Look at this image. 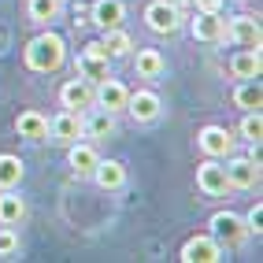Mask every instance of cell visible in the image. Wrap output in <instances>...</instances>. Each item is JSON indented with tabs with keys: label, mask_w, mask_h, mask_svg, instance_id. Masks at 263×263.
<instances>
[{
	"label": "cell",
	"mask_w": 263,
	"mask_h": 263,
	"mask_svg": "<svg viewBox=\"0 0 263 263\" xmlns=\"http://www.w3.org/2000/svg\"><path fill=\"white\" fill-rule=\"evenodd\" d=\"M122 19H126V4H122V0H93L89 23H93L100 33L111 30V26H122Z\"/></svg>",
	"instance_id": "obj_17"
},
{
	"label": "cell",
	"mask_w": 263,
	"mask_h": 263,
	"mask_svg": "<svg viewBox=\"0 0 263 263\" xmlns=\"http://www.w3.org/2000/svg\"><path fill=\"white\" fill-rule=\"evenodd\" d=\"M15 134H19L23 141L41 145V141H48V119H45L41 111L26 108V111H19V115H15Z\"/></svg>",
	"instance_id": "obj_16"
},
{
	"label": "cell",
	"mask_w": 263,
	"mask_h": 263,
	"mask_svg": "<svg viewBox=\"0 0 263 263\" xmlns=\"http://www.w3.org/2000/svg\"><path fill=\"white\" fill-rule=\"evenodd\" d=\"M197 148H200L204 156H212V160H226V156L237 148V137H234V130L208 122V126L197 134Z\"/></svg>",
	"instance_id": "obj_6"
},
{
	"label": "cell",
	"mask_w": 263,
	"mask_h": 263,
	"mask_svg": "<svg viewBox=\"0 0 263 263\" xmlns=\"http://www.w3.org/2000/svg\"><path fill=\"white\" fill-rule=\"evenodd\" d=\"M26 219V200L15 189H0V226H19Z\"/></svg>",
	"instance_id": "obj_23"
},
{
	"label": "cell",
	"mask_w": 263,
	"mask_h": 263,
	"mask_svg": "<svg viewBox=\"0 0 263 263\" xmlns=\"http://www.w3.org/2000/svg\"><path fill=\"white\" fill-rule=\"evenodd\" d=\"M89 178L104 193H119L122 185H126V163H119V160H97V167H93Z\"/></svg>",
	"instance_id": "obj_18"
},
{
	"label": "cell",
	"mask_w": 263,
	"mask_h": 263,
	"mask_svg": "<svg viewBox=\"0 0 263 263\" xmlns=\"http://www.w3.org/2000/svg\"><path fill=\"white\" fill-rule=\"evenodd\" d=\"M0 41H4V33H0Z\"/></svg>",
	"instance_id": "obj_32"
},
{
	"label": "cell",
	"mask_w": 263,
	"mask_h": 263,
	"mask_svg": "<svg viewBox=\"0 0 263 263\" xmlns=\"http://www.w3.org/2000/svg\"><path fill=\"white\" fill-rule=\"evenodd\" d=\"M178 259H182V263H219V259H226V249H222L212 234H193V237L182 245Z\"/></svg>",
	"instance_id": "obj_7"
},
{
	"label": "cell",
	"mask_w": 263,
	"mask_h": 263,
	"mask_svg": "<svg viewBox=\"0 0 263 263\" xmlns=\"http://www.w3.org/2000/svg\"><path fill=\"white\" fill-rule=\"evenodd\" d=\"M189 33H193V41L219 45V41H226V19H222V15H204V11H197V15L189 19Z\"/></svg>",
	"instance_id": "obj_12"
},
{
	"label": "cell",
	"mask_w": 263,
	"mask_h": 263,
	"mask_svg": "<svg viewBox=\"0 0 263 263\" xmlns=\"http://www.w3.org/2000/svg\"><path fill=\"white\" fill-rule=\"evenodd\" d=\"M234 104H237L241 111H259V104H263L259 78H249V82H241L237 89H234Z\"/></svg>",
	"instance_id": "obj_26"
},
{
	"label": "cell",
	"mask_w": 263,
	"mask_h": 263,
	"mask_svg": "<svg viewBox=\"0 0 263 263\" xmlns=\"http://www.w3.org/2000/svg\"><path fill=\"white\" fill-rule=\"evenodd\" d=\"M23 174H26V167H23V160H19V156L0 152V189H19Z\"/></svg>",
	"instance_id": "obj_25"
},
{
	"label": "cell",
	"mask_w": 263,
	"mask_h": 263,
	"mask_svg": "<svg viewBox=\"0 0 263 263\" xmlns=\"http://www.w3.org/2000/svg\"><path fill=\"white\" fill-rule=\"evenodd\" d=\"M60 104L63 108H71V111H85V108H93V82L89 78H67L60 85Z\"/></svg>",
	"instance_id": "obj_11"
},
{
	"label": "cell",
	"mask_w": 263,
	"mask_h": 263,
	"mask_svg": "<svg viewBox=\"0 0 263 263\" xmlns=\"http://www.w3.org/2000/svg\"><path fill=\"white\" fill-rule=\"evenodd\" d=\"M197 189L204 193V197H226V193H230V182H226L222 160L204 156V160L197 163Z\"/></svg>",
	"instance_id": "obj_8"
},
{
	"label": "cell",
	"mask_w": 263,
	"mask_h": 263,
	"mask_svg": "<svg viewBox=\"0 0 263 263\" xmlns=\"http://www.w3.org/2000/svg\"><path fill=\"white\" fill-rule=\"evenodd\" d=\"M78 74L82 78H89V82H100V78H108L111 74V60L104 56V48H100V41H89L82 52H78Z\"/></svg>",
	"instance_id": "obj_9"
},
{
	"label": "cell",
	"mask_w": 263,
	"mask_h": 263,
	"mask_svg": "<svg viewBox=\"0 0 263 263\" xmlns=\"http://www.w3.org/2000/svg\"><path fill=\"white\" fill-rule=\"evenodd\" d=\"M259 71H263V56H259V48H241L237 56L230 60V74L241 78V82L259 78Z\"/></svg>",
	"instance_id": "obj_21"
},
{
	"label": "cell",
	"mask_w": 263,
	"mask_h": 263,
	"mask_svg": "<svg viewBox=\"0 0 263 263\" xmlns=\"http://www.w3.org/2000/svg\"><path fill=\"white\" fill-rule=\"evenodd\" d=\"M130 56H134V71H137V78H148V82L163 78L167 60H163L160 48H137V52H130Z\"/></svg>",
	"instance_id": "obj_20"
},
{
	"label": "cell",
	"mask_w": 263,
	"mask_h": 263,
	"mask_svg": "<svg viewBox=\"0 0 263 263\" xmlns=\"http://www.w3.org/2000/svg\"><path fill=\"white\" fill-rule=\"evenodd\" d=\"M19 252V234H15V226H0V259H8Z\"/></svg>",
	"instance_id": "obj_28"
},
{
	"label": "cell",
	"mask_w": 263,
	"mask_h": 263,
	"mask_svg": "<svg viewBox=\"0 0 263 263\" xmlns=\"http://www.w3.org/2000/svg\"><path fill=\"white\" fill-rule=\"evenodd\" d=\"M26 15L37 26H48L63 15V0H26Z\"/></svg>",
	"instance_id": "obj_24"
},
{
	"label": "cell",
	"mask_w": 263,
	"mask_h": 263,
	"mask_svg": "<svg viewBox=\"0 0 263 263\" xmlns=\"http://www.w3.org/2000/svg\"><path fill=\"white\" fill-rule=\"evenodd\" d=\"M126 100H130V89H126V85H122L115 74L93 82V108L119 115V111H126Z\"/></svg>",
	"instance_id": "obj_4"
},
{
	"label": "cell",
	"mask_w": 263,
	"mask_h": 263,
	"mask_svg": "<svg viewBox=\"0 0 263 263\" xmlns=\"http://www.w3.org/2000/svg\"><path fill=\"white\" fill-rule=\"evenodd\" d=\"M259 222H263V204L256 200V204L249 208V215H245V226H249V234H256V237H259V230H263Z\"/></svg>",
	"instance_id": "obj_29"
},
{
	"label": "cell",
	"mask_w": 263,
	"mask_h": 263,
	"mask_svg": "<svg viewBox=\"0 0 263 263\" xmlns=\"http://www.w3.org/2000/svg\"><path fill=\"white\" fill-rule=\"evenodd\" d=\"M23 60L33 74H52L67 63V41L52 30H41L37 37H30V45L23 48Z\"/></svg>",
	"instance_id": "obj_1"
},
{
	"label": "cell",
	"mask_w": 263,
	"mask_h": 263,
	"mask_svg": "<svg viewBox=\"0 0 263 263\" xmlns=\"http://www.w3.org/2000/svg\"><path fill=\"white\" fill-rule=\"evenodd\" d=\"M174 4H178V8H193V0H174Z\"/></svg>",
	"instance_id": "obj_31"
},
{
	"label": "cell",
	"mask_w": 263,
	"mask_h": 263,
	"mask_svg": "<svg viewBox=\"0 0 263 263\" xmlns=\"http://www.w3.org/2000/svg\"><path fill=\"white\" fill-rule=\"evenodd\" d=\"M208 234H212L222 249H237V245L249 241V226H245V219L237 212H215L208 219Z\"/></svg>",
	"instance_id": "obj_2"
},
{
	"label": "cell",
	"mask_w": 263,
	"mask_h": 263,
	"mask_svg": "<svg viewBox=\"0 0 263 263\" xmlns=\"http://www.w3.org/2000/svg\"><path fill=\"white\" fill-rule=\"evenodd\" d=\"M115 134V115L100 111V108H85L82 111V137H93V141H104V137Z\"/></svg>",
	"instance_id": "obj_19"
},
{
	"label": "cell",
	"mask_w": 263,
	"mask_h": 263,
	"mask_svg": "<svg viewBox=\"0 0 263 263\" xmlns=\"http://www.w3.org/2000/svg\"><path fill=\"white\" fill-rule=\"evenodd\" d=\"M97 160H100V152H97L93 141H71L67 145V167H71L74 178H89Z\"/></svg>",
	"instance_id": "obj_13"
},
{
	"label": "cell",
	"mask_w": 263,
	"mask_h": 263,
	"mask_svg": "<svg viewBox=\"0 0 263 263\" xmlns=\"http://www.w3.org/2000/svg\"><path fill=\"white\" fill-rule=\"evenodd\" d=\"M193 11H204V15H222V0H193Z\"/></svg>",
	"instance_id": "obj_30"
},
{
	"label": "cell",
	"mask_w": 263,
	"mask_h": 263,
	"mask_svg": "<svg viewBox=\"0 0 263 263\" xmlns=\"http://www.w3.org/2000/svg\"><path fill=\"white\" fill-rule=\"evenodd\" d=\"M100 48H104V56H108V60H122V56H130V52H134V37L122 26H111V30H104Z\"/></svg>",
	"instance_id": "obj_22"
},
{
	"label": "cell",
	"mask_w": 263,
	"mask_h": 263,
	"mask_svg": "<svg viewBox=\"0 0 263 263\" xmlns=\"http://www.w3.org/2000/svg\"><path fill=\"white\" fill-rule=\"evenodd\" d=\"M237 134H241L237 141H245V145H259V141H263V115H259V111H245Z\"/></svg>",
	"instance_id": "obj_27"
},
{
	"label": "cell",
	"mask_w": 263,
	"mask_h": 263,
	"mask_svg": "<svg viewBox=\"0 0 263 263\" xmlns=\"http://www.w3.org/2000/svg\"><path fill=\"white\" fill-rule=\"evenodd\" d=\"M48 137H52V141H60V145L78 141V137H82V111L63 108L56 119H48Z\"/></svg>",
	"instance_id": "obj_15"
},
{
	"label": "cell",
	"mask_w": 263,
	"mask_h": 263,
	"mask_svg": "<svg viewBox=\"0 0 263 263\" xmlns=\"http://www.w3.org/2000/svg\"><path fill=\"white\" fill-rule=\"evenodd\" d=\"M226 167V182H230V189H256L259 185V160L249 152V156H226L222 160Z\"/></svg>",
	"instance_id": "obj_5"
},
{
	"label": "cell",
	"mask_w": 263,
	"mask_h": 263,
	"mask_svg": "<svg viewBox=\"0 0 263 263\" xmlns=\"http://www.w3.org/2000/svg\"><path fill=\"white\" fill-rule=\"evenodd\" d=\"M226 37L237 41L241 48H259V41H263L259 19H256V15H234V19L226 23Z\"/></svg>",
	"instance_id": "obj_14"
},
{
	"label": "cell",
	"mask_w": 263,
	"mask_h": 263,
	"mask_svg": "<svg viewBox=\"0 0 263 263\" xmlns=\"http://www.w3.org/2000/svg\"><path fill=\"white\" fill-rule=\"evenodd\" d=\"M126 111H130L134 122H156V119L163 115V100H160L156 89H137L126 100Z\"/></svg>",
	"instance_id": "obj_10"
},
{
	"label": "cell",
	"mask_w": 263,
	"mask_h": 263,
	"mask_svg": "<svg viewBox=\"0 0 263 263\" xmlns=\"http://www.w3.org/2000/svg\"><path fill=\"white\" fill-rule=\"evenodd\" d=\"M182 8L174 4V0H152V4L145 8V26L152 33H160V37H171V33L182 30Z\"/></svg>",
	"instance_id": "obj_3"
}]
</instances>
